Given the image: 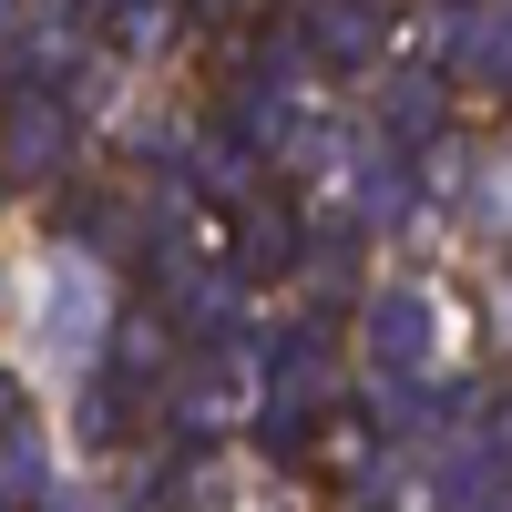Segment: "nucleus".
Instances as JSON below:
<instances>
[]
</instances>
